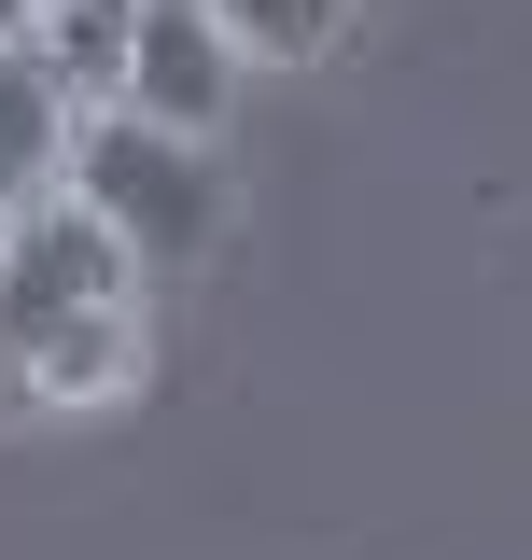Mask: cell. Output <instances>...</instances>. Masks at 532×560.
Listing matches in <instances>:
<instances>
[{
    "instance_id": "6da1fadb",
    "label": "cell",
    "mask_w": 532,
    "mask_h": 560,
    "mask_svg": "<svg viewBox=\"0 0 532 560\" xmlns=\"http://www.w3.org/2000/svg\"><path fill=\"white\" fill-rule=\"evenodd\" d=\"M70 197L113 210L140 267H197L210 238H224V168H210V140L154 127V113H127V98H99V113L70 127Z\"/></svg>"
},
{
    "instance_id": "7a4b0ae2",
    "label": "cell",
    "mask_w": 532,
    "mask_h": 560,
    "mask_svg": "<svg viewBox=\"0 0 532 560\" xmlns=\"http://www.w3.org/2000/svg\"><path fill=\"white\" fill-rule=\"evenodd\" d=\"M84 294H140V253L127 224L99 197H28L14 210V238H0V337H28V323H57V308H84Z\"/></svg>"
},
{
    "instance_id": "3957f363",
    "label": "cell",
    "mask_w": 532,
    "mask_h": 560,
    "mask_svg": "<svg viewBox=\"0 0 532 560\" xmlns=\"http://www.w3.org/2000/svg\"><path fill=\"white\" fill-rule=\"evenodd\" d=\"M239 43H224V14L210 0H140V28H127V113H154V127H224L239 113Z\"/></svg>"
},
{
    "instance_id": "277c9868",
    "label": "cell",
    "mask_w": 532,
    "mask_h": 560,
    "mask_svg": "<svg viewBox=\"0 0 532 560\" xmlns=\"http://www.w3.org/2000/svg\"><path fill=\"white\" fill-rule=\"evenodd\" d=\"M14 364H28V407H43V420L127 407V393H140V294H84V308H57V323H28Z\"/></svg>"
},
{
    "instance_id": "5b68a950",
    "label": "cell",
    "mask_w": 532,
    "mask_h": 560,
    "mask_svg": "<svg viewBox=\"0 0 532 560\" xmlns=\"http://www.w3.org/2000/svg\"><path fill=\"white\" fill-rule=\"evenodd\" d=\"M70 127H84V98L57 84V57L43 43H0V197H57L70 183Z\"/></svg>"
},
{
    "instance_id": "8992f818",
    "label": "cell",
    "mask_w": 532,
    "mask_h": 560,
    "mask_svg": "<svg viewBox=\"0 0 532 560\" xmlns=\"http://www.w3.org/2000/svg\"><path fill=\"white\" fill-rule=\"evenodd\" d=\"M127 28H140V0H43V57H57V84L99 113V98H127Z\"/></svg>"
},
{
    "instance_id": "52a82bcc",
    "label": "cell",
    "mask_w": 532,
    "mask_h": 560,
    "mask_svg": "<svg viewBox=\"0 0 532 560\" xmlns=\"http://www.w3.org/2000/svg\"><path fill=\"white\" fill-rule=\"evenodd\" d=\"M210 14H224V43L253 70H323L350 43V0H210Z\"/></svg>"
},
{
    "instance_id": "ba28073f",
    "label": "cell",
    "mask_w": 532,
    "mask_h": 560,
    "mask_svg": "<svg viewBox=\"0 0 532 560\" xmlns=\"http://www.w3.org/2000/svg\"><path fill=\"white\" fill-rule=\"evenodd\" d=\"M0 420H28V364H14V337H0Z\"/></svg>"
},
{
    "instance_id": "9c48e42d",
    "label": "cell",
    "mask_w": 532,
    "mask_h": 560,
    "mask_svg": "<svg viewBox=\"0 0 532 560\" xmlns=\"http://www.w3.org/2000/svg\"><path fill=\"white\" fill-rule=\"evenodd\" d=\"M28 28H43V0H0V43H28Z\"/></svg>"
}]
</instances>
